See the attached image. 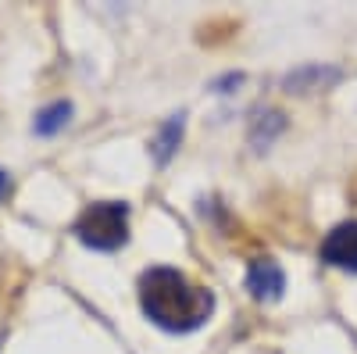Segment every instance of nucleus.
<instances>
[{"label":"nucleus","mask_w":357,"mask_h":354,"mask_svg":"<svg viewBox=\"0 0 357 354\" xmlns=\"http://www.w3.org/2000/svg\"><path fill=\"white\" fill-rule=\"evenodd\" d=\"M139 304H143V315L168 333L200 330L215 311L211 290L193 286L175 269H146L139 276Z\"/></svg>","instance_id":"1"},{"label":"nucleus","mask_w":357,"mask_h":354,"mask_svg":"<svg viewBox=\"0 0 357 354\" xmlns=\"http://www.w3.org/2000/svg\"><path fill=\"white\" fill-rule=\"evenodd\" d=\"M75 236L93 251H118L129 240V204L100 200L75 219Z\"/></svg>","instance_id":"2"},{"label":"nucleus","mask_w":357,"mask_h":354,"mask_svg":"<svg viewBox=\"0 0 357 354\" xmlns=\"http://www.w3.org/2000/svg\"><path fill=\"white\" fill-rule=\"evenodd\" d=\"M247 290L254 293L257 301H264V304L279 301L282 290H286V272L279 269V261L257 258V261L250 265V272H247Z\"/></svg>","instance_id":"3"},{"label":"nucleus","mask_w":357,"mask_h":354,"mask_svg":"<svg viewBox=\"0 0 357 354\" xmlns=\"http://www.w3.org/2000/svg\"><path fill=\"white\" fill-rule=\"evenodd\" d=\"M321 261L336 265V269L357 272V222H343V226H336L329 236H325Z\"/></svg>","instance_id":"4"},{"label":"nucleus","mask_w":357,"mask_h":354,"mask_svg":"<svg viewBox=\"0 0 357 354\" xmlns=\"http://www.w3.org/2000/svg\"><path fill=\"white\" fill-rule=\"evenodd\" d=\"M183 129H186V115H172L168 122L158 129V136L151 143V154H154L158 165H168L172 161V154L178 151V140H183Z\"/></svg>","instance_id":"5"},{"label":"nucleus","mask_w":357,"mask_h":354,"mask_svg":"<svg viewBox=\"0 0 357 354\" xmlns=\"http://www.w3.org/2000/svg\"><path fill=\"white\" fill-rule=\"evenodd\" d=\"M68 118H72V104H68V101H57V104H50V108H43V111L36 115L33 129H36L40 136H54V133H61V129L68 126Z\"/></svg>","instance_id":"6"},{"label":"nucleus","mask_w":357,"mask_h":354,"mask_svg":"<svg viewBox=\"0 0 357 354\" xmlns=\"http://www.w3.org/2000/svg\"><path fill=\"white\" fill-rule=\"evenodd\" d=\"M11 190V179H8V172H0V197H4Z\"/></svg>","instance_id":"7"}]
</instances>
